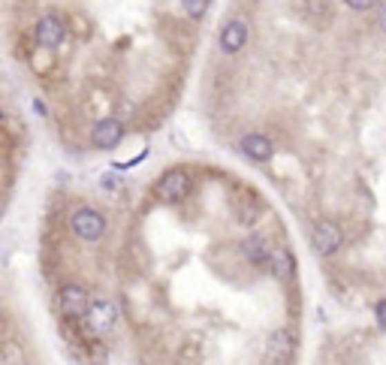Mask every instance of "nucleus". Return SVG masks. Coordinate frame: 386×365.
I'll use <instances>...</instances> for the list:
<instances>
[{
  "instance_id": "f257e3e1",
  "label": "nucleus",
  "mask_w": 386,
  "mask_h": 365,
  "mask_svg": "<svg viewBox=\"0 0 386 365\" xmlns=\"http://www.w3.org/2000/svg\"><path fill=\"white\" fill-rule=\"evenodd\" d=\"M187 194H191V176H187V169H166L154 181V196L163 199V203H182Z\"/></svg>"
},
{
  "instance_id": "f03ea898",
  "label": "nucleus",
  "mask_w": 386,
  "mask_h": 365,
  "mask_svg": "<svg viewBox=\"0 0 386 365\" xmlns=\"http://www.w3.org/2000/svg\"><path fill=\"white\" fill-rule=\"evenodd\" d=\"M70 227H73V232H76L81 242H100V238L106 236V230H109V223H106V214L103 212H97V209H79L70 218Z\"/></svg>"
},
{
  "instance_id": "7ed1b4c3",
  "label": "nucleus",
  "mask_w": 386,
  "mask_h": 365,
  "mask_svg": "<svg viewBox=\"0 0 386 365\" xmlns=\"http://www.w3.org/2000/svg\"><path fill=\"white\" fill-rule=\"evenodd\" d=\"M311 245L317 247L320 256H332L344 247V230L335 221H317L311 230Z\"/></svg>"
},
{
  "instance_id": "20e7f679",
  "label": "nucleus",
  "mask_w": 386,
  "mask_h": 365,
  "mask_svg": "<svg viewBox=\"0 0 386 365\" xmlns=\"http://www.w3.org/2000/svg\"><path fill=\"white\" fill-rule=\"evenodd\" d=\"M57 305H61V314H64V317H70V320H85L94 302H91V296H88L85 287L67 284V287H61Z\"/></svg>"
},
{
  "instance_id": "39448f33",
  "label": "nucleus",
  "mask_w": 386,
  "mask_h": 365,
  "mask_svg": "<svg viewBox=\"0 0 386 365\" xmlns=\"http://www.w3.org/2000/svg\"><path fill=\"white\" fill-rule=\"evenodd\" d=\"M248 39H251L248 21H244L242 15H235V19H229L224 28H220L218 43H220V52H224V55H239L242 48L248 46Z\"/></svg>"
},
{
  "instance_id": "423d86ee",
  "label": "nucleus",
  "mask_w": 386,
  "mask_h": 365,
  "mask_svg": "<svg viewBox=\"0 0 386 365\" xmlns=\"http://www.w3.org/2000/svg\"><path fill=\"white\" fill-rule=\"evenodd\" d=\"M85 323L94 335H106V332H112L115 323H118V308H115L109 299H97L91 305V311H88Z\"/></svg>"
},
{
  "instance_id": "0eeeda50",
  "label": "nucleus",
  "mask_w": 386,
  "mask_h": 365,
  "mask_svg": "<svg viewBox=\"0 0 386 365\" xmlns=\"http://www.w3.org/2000/svg\"><path fill=\"white\" fill-rule=\"evenodd\" d=\"M34 37H37V43H39V48H55L67 39V28H64V21L57 19V15H43V19L37 21V28H34Z\"/></svg>"
},
{
  "instance_id": "6e6552de",
  "label": "nucleus",
  "mask_w": 386,
  "mask_h": 365,
  "mask_svg": "<svg viewBox=\"0 0 386 365\" xmlns=\"http://www.w3.org/2000/svg\"><path fill=\"white\" fill-rule=\"evenodd\" d=\"M121 139H124V124L118 118H103V121H97L91 130V142L100 148V151H112L115 145H121Z\"/></svg>"
},
{
  "instance_id": "1a4fd4ad",
  "label": "nucleus",
  "mask_w": 386,
  "mask_h": 365,
  "mask_svg": "<svg viewBox=\"0 0 386 365\" xmlns=\"http://www.w3.org/2000/svg\"><path fill=\"white\" fill-rule=\"evenodd\" d=\"M239 151L253 163H269L275 157V145H272V139L262 136V133H244L242 142H239Z\"/></svg>"
},
{
  "instance_id": "9d476101",
  "label": "nucleus",
  "mask_w": 386,
  "mask_h": 365,
  "mask_svg": "<svg viewBox=\"0 0 386 365\" xmlns=\"http://www.w3.org/2000/svg\"><path fill=\"white\" fill-rule=\"evenodd\" d=\"M293 269H296V260H293L290 247L275 245L272 247V256H269V272H272L278 281H290L293 278Z\"/></svg>"
},
{
  "instance_id": "9b49d317",
  "label": "nucleus",
  "mask_w": 386,
  "mask_h": 365,
  "mask_svg": "<svg viewBox=\"0 0 386 365\" xmlns=\"http://www.w3.org/2000/svg\"><path fill=\"white\" fill-rule=\"evenodd\" d=\"M242 254L244 260L253 265H269V256H272V245H269L266 236H251L242 242Z\"/></svg>"
},
{
  "instance_id": "f8f14e48",
  "label": "nucleus",
  "mask_w": 386,
  "mask_h": 365,
  "mask_svg": "<svg viewBox=\"0 0 386 365\" xmlns=\"http://www.w3.org/2000/svg\"><path fill=\"white\" fill-rule=\"evenodd\" d=\"M269 344H272V347H269V353H272L278 362H284L287 356H290V347H293L290 332H287V329H275L272 338H269Z\"/></svg>"
},
{
  "instance_id": "ddd939ff",
  "label": "nucleus",
  "mask_w": 386,
  "mask_h": 365,
  "mask_svg": "<svg viewBox=\"0 0 386 365\" xmlns=\"http://www.w3.org/2000/svg\"><path fill=\"white\" fill-rule=\"evenodd\" d=\"M3 365H24V350L15 341H6L3 344V353H0Z\"/></svg>"
},
{
  "instance_id": "4468645a",
  "label": "nucleus",
  "mask_w": 386,
  "mask_h": 365,
  "mask_svg": "<svg viewBox=\"0 0 386 365\" xmlns=\"http://www.w3.org/2000/svg\"><path fill=\"white\" fill-rule=\"evenodd\" d=\"M209 6H211V0H182V10L184 15H191V19H202L205 12H209Z\"/></svg>"
},
{
  "instance_id": "2eb2a0df",
  "label": "nucleus",
  "mask_w": 386,
  "mask_h": 365,
  "mask_svg": "<svg viewBox=\"0 0 386 365\" xmlns=\"http://www.w3.org/2000/svg\"><path fill=\"white\" fill-rule=\"evenodd\" d=\"M311 12H314L317 19H329V12H332V0H311Z\"/></svg>"
},
{
  "instance_id": "dca6fc26",
  "label": "nucleus",
  "mask_w": 386,
  "mask_h": 365,
  "mask_svg": "<svg viewBox=\"0 0 386 365\" xmlns=\"http://www.w3.org/2000/svg\"><path fill=\"white\" fill-rule=\"evenodd\" d=\"M46 66H52V48H39V55L34 57V70L46 73Z\"/></svg>"
},
{
  "instance_id": "f3484780",
  "label": "nucleus",
  "mask_w": 386,
  "mask_h": 365,
  "mask_svg": "<svg viewBox=\"0 0 386 365\" xmlns=\"http://www.w3.org/2000/svg\"><path fill=\"white\" fill-rule=\"evenodd\" d=\"M380 3V0H344V6L353 12H365V10H374V6Z\"/></svg>"
},
{
  "instance_id": "a211bd4d",
  "label": "nucleus",
  "mask_w": 386,
  "mask_h": 365,
  "mask_svg": "<svg viewBox=\"0 0 386 365\" xmlns=\"http://www.w3.org/2000/svg\"><path fill=\"white\" fill-rule=\"evenodd\" d=\"M374 317H377V323L386 329V299H380V302L374 305Z\"/></svg>"
},
{
  "instance_id": "6ab92c4d",
  "label": "nucleus",
  "mask_w": 386,
  "mask_h": 365,
  "mask_svg": "<svg viewBox=\"0 0 386 365\" xmlns=\"http://www.w3.org/2000/svg\"><path fill=\"white\" fill-rule=\"evenodd\" d=\"M377 24H380V30L386 33V0L377 3Z\"/></svg>"
},
{
  "instance_id": "aec40b11",
  "label": "nucleus",
  "mask_w": 386,
  "mask_h": 365,
  "mask_svg": "<svg viewBox=\"0 0 386 365\" xmlns=\"http://www.w3.org/2000/svg\"><path fill=\"white\" fill-rule=\"evenodd\" d=\"M278 365H284V362H278Z\"/></svg>"
}]
</instances>
